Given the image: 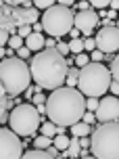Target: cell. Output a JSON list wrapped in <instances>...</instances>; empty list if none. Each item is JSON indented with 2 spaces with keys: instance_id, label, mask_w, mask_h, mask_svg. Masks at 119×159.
<instances>
[{
  "instance_id": "obj_40",
  "label": "cell",
  "mask_w": 119,
  "mask_h": 159,
  "mask_svg": "<svg viewBox=\"0 0 119 159\" xmlns=\"http://www.w3.org/2000/svg\"><path fill=\"white\" fill-rule=\"evenodd\" d=\"M79 147L84 149V147H90V138H79Z\"/></svg>"
},
{
  "instance_id": "obj_33",
  "label": "cell",
  "mask_w": 119,
  "mask_h": 159,
  "mask_svg": "<svg viewBox=\"0 0 119 159\" xmlns=\"http://www.w3.org/2000/svg\"><path fill=\"white\" fill-rule=\"evenodd\" d=\"M82 121H84V124H88V126H92V124H94V121H96V117H94V113H90V111H86V113H84V117H82Z\"/></svg>"
},
{
  "instance_id": "obj_17",
  "label": "cell",
  "mask_w": 119,
  "mask_h": 159,
  "mask_svg": "<svg viewBox=\"0 0 119 159\" xmlns=\"http://www.w3.org/2000/svg\"><path fill=\"white\" fill-rule=\"evenodd\" d=\"M69 143H71V138H67L65 134H56L55 138H52V147H55L56 151H67Z\"/></svg>"
},
{
  "instance_id": "obj_25",
  "label": "cell",
  "mask_w": 119,
  "mask_h": 159,
  "mask_svg": "<svg viewBox=\"0 0 119 159\" xmlns=\"http://www.w3.org/2000/svg\"><path fill=\"white\" fill-rule=\"evenodd\" d=\"M8 46L13 48V50H19V48L23 46V38H19L17 34H13V36L8 38Z\"/></svg>"
},
{
  "instance_id": "obj_22",
  "label": "cell",
  "mask_w": 119,
  "mask_h": 159,
  "mask_svg": "<svg viewBox=\"0 0 119 159\" xmlns=\"http://www.w3.org/2000/svg\"><path fill=\"white\" fill-rule=\"evenodd\" d=\"M109 71H111L113 82H117V84H119V55L111 61V67H109Z\"/></svg>"
},
{
  "instance_id": "obj_42",
  "label": "cell",
  "mask_w": 119,
  "mask_h": 159,
  "mask_svg": "<svg viewBox=\"0 0 119 159\" xmlns=\"http://www.w3.org/2000/svg\"><path fill=\"white\" fill-rule=\"evenodd\" d=\"M69 34H71L73 38H77V36H79V32H77V30H75V27H73V30H71V32H69Z\"/></svg>"
},
{
  "instance_id": "obj_13",
  "label": "cell",
  "mask_w": 119,
  "mask_h": 159,
  "mask_svg": "<svg viewBox=\"0 0 119 159\" xmlns=\"http://www.w3.org/2000/svg\"><path fill=\"white\" fill-rule=\"evenodd\" d=\"M44 36L42 34H29L27 38H25V48L29 50V52H40V50H44Z\"/></svg>"
},
{
  "instance_id": "obj_26",
  "label": "cell",
  "mask_w": 119,
  "mask_h": 159,
  "mask_svg": "<svg viewBox=\"0 0 119 159\" xmlns=\"http://www.w3.org/2000/svg\"><path fill=\"white\" fill-rule=\"evenodd\" d=\"M75 63H77L79 69H82V67H86V65L90 63V55H84V52H82V55H77V57H75Z\"/></svg>"
},
{
  "instance_id": "obj_35",
  "label": "cell",
  "mask_w": 119,
  "mask_h": 159,
  "mask_svg": "<svg viewBox=\"0 0 119 159\" xmlns=\"http://www.w3.org/2000/svg\"><path fill=\"white\" fill-rule=\"evenodd\" d=\"M90 7H94V8H98V11H103L104 7H109V2H107V0H92V2H90Z\"/></svg>"
},
{
  "instance_id": "obj_44",
  "label": "cell",
  "mask_w": 119,
  "mask_h": 159,
  "mask_svg": "<svg viewBox=\"0 0 119 159\" xmlns=\"http://www.w3.org/2000/svg\"><path fill=\"white\" fill-rule=\"evenodd\" d=\"M82 159H96V157H92V155H84Z\"/></svg>"
},
{
  "instance_id": "obj_4",
  "label": "cell",
  "mask_w": 119,
  "mask_h": 159,
  "mask_svg": "<svg viewBox=\"0 0 119 159\" xmlns=\"http://www.w3.org/2000/svg\"><path fill=\"white\" fill-rule=\"evenodd\" d=\"M111 71L109 67H104L103 63H88L86 67L79 69L77 78V90L86 98H98L100 94H104L109 86H111Z\"/></svg>"
},
{
  "instance_id": "obj_1",
  "label": "cell",
  "mask_w": 119,
  "mask_h": 159,
  "mask_svg": "<svg viewBox=\"0 0 119 159\" xmlns=\"http://www.w3.org/2000/svg\"><path fill=\"white\" fill-rule=\"evenodd\" d=\"M86 113V98L77 88H56L46 96V115L59 128L82 121Z\"/></svg>"
},
{
  "instance_id": "obj_11",
  "label": "cell",
  "mask_w": 119,
  "mask_h": 159,
  "mask_svg": "<svg viewBox=\"0 0 119 159\" xmlns=\"http://www.w3.org/2000/svg\"><path fill=\"white\" fill-rule=\"evenodd\" d=\"M96 121H104L111 124L119 119V98L117 96H104L98 101V109L94 111Z\"/></svg>"
},
{
  "instance_id": "obj_23",
  "label": "cell",
  "mask_w": 119,
  "mask_h": 159,
  "mask_svg": "<svg viewBox=\"0 0 119 159\" xmlns=\"http://www.w3.org/2000/svg\"><path fill=\"white\" fill-rule=\"evenodd\" d=\"M7 109H8V96L4 92V88L0 86V117L7 113Z\"/></svg>"
},
{
  "instance_id": "obj_46",
  "label": "cell",
  "mask_w": 119,
  "mask_h": 159,
  "mask_svg": "<svg viewBox=\"0 0 119 159\" xmlns=\"http://www.w3.org/2000/svg\"><path fill=\"white\" fill-rule=\"evenodd\" d=\"M67 159H73V157H67Z\"/></svg>"
},
{
  "instance_id": "obj_6",
  "label": "cell",
  "mask_w": 119,
  "mask_h": 159,
  "mask_svg": "<svg viewBox=\"0 0 119 159\" xmlns=\"http://www.w3.org/2000/svg\"><path fill=\"white\" fill-rule=\"evenodd\" d=\"M32 2L21 0V2H0V27L8 34L17 32L23 25H33L38 21V11L29 7Z\"/></svg>"
},
{
  "instance_id": "obj_14",
  "label": "cell",
  "mask_w": 119,
  "mask_h": 159,
  "mask_svg": "<svg viewBox=\"0 0 119 159\" xmlns=\"http://www.w3.org/2000/svg\"><path fill=\"white\" fill-rule=\"evenodd\" d=\"M40 130H42V136H48V138H55L56 134H65V132H63L65 128H59V126H55L52 121H42V126H40Z\"/></svg>"
},
{
  "instance_id": "obj_43",
  "label": "cell",
  "mask_w": 119,
  "mask_h": 159,
  "mask_svg": "<svg viewBox=\"0 0 119 159\" xmlns=\"http://www.w3.org/2000/svg\"><path fill=\"white\" fill-rule=\"evenodd\" d=\"M4 55H7V50H4V48H0V59H2Z\"/></svg>"
},
{
  "instance_id": "obj_32",
  "label": "cell",
  "mask_w": 119,
  "mask_h": 159,
  "mask_svg": "<svg viewBox=\"0 0 119 159\" xmlns=\"http://www.w3.org/2000/svg\"><path fill=\"white\" fill-rule=\"evenodd\" d=\"M56 50H59L61 57H65L67 52H69V44H67V42H59V44H56Z\"/></svg>"
},
{
  "instance_id": "obj_38",
  "label": "cell",
  "mask_w": 119,
  "mask_h": 159,
  "mask_svg": "<svg viewBox=\"0 0 119 159\" xmlns=\"http://www.w3.org/2000/svg\"><path fill=\"white\" fill-rule=\"evenodd\" d=\"M109 90L113 92V96H119V84H117V82H111V86H109Z\"/></svg>"
},
{
  "instance_id": "obj_36",
  "label": "cell",
  "mask_w": 119,
  "mask_h": 159,
  "mask_svg": "<svg viewBox=\"0 0 119 159\" xmlns=\"http://www.w3.org/2000/svg\"><path fill=\"white\" fill-rule=\"evenodd\" d=\"M17 55H19V59H21V61H25V59L29 57V50H27L25 46H21L19 50H17Z\"/></svg>"
},
{
  "instance_id": "obj_19",
  "label": "cell",
  "mask_w": 119,
  "mask_h": 159,
  "mask_svg": "<svg viewBox=\"0 0 119 159\" xmlns=\"http://www.w3.org/2000/svg\"><path fill=\"white\" fill-rule=\"evenodd\" d=\"M48 147H52V138H48V136H38V138H33V149L46 151Z\"/></svg>"
},
{
  "instance_id": "obj_29",
  "label": "cell",
  "mask_w": 119,
  "mask_h": 159,
  "mask_svg": "<svg viewBox=\"0 0 119 159\" xmlns=\"http://www.w3.org/2000/svg\"><path fill=\"white\" fill-rule=\"evenodd\" d=\"M103 52H100V50H92V52H90V63H100V61H103Z\"/></svg>"
},
{
  "instance_id": "obj_30",
  "label": "cell",
  "mask_w": 119,
  "mask_h": 159,
  "mask_svg": "<svg viewBox=\"0 0 119 159\" xmlns=\"http://www.w3.org/2000/svg\"><path fill=\"white\" fill-rule=\"evenodd\" d=\"M8 38H11V34L0 27V48H4V44H8Z\"/></svg>"
},
{
  "instance_id": "obj_15",
  "label": "cell",
  "mask_w": 119,
  "mask_h": 159,
  "mask_svg": "<svg viewBox=\"0 0 119 159\" xmlns=\"http://www.w3.org/2000/svg\"><path fill=\"white\" fill-rule=\"evenodd\" d=\"M71 134L73 138H86L88 134H92V126H88L84 121H77V124L71 126Z\"/></svg>"
},
{
  "instance_id": "obj_12",
  "label": "cell",
  "mask_w": 119,
  "mask_h": 159,
  "mask_svg": "<svg viewBox=\"0 0 119 159\" xmlns=\"http://www.w3.org/2000/svg\"><path fill=\"white\" fill-rule=\"evenodd\" d=\"M96 25H98V13L92 11V8L82 11V13H77V15L73 17V27L77 32H82L84 36H90Z\"/></svg>"
},
{
  "instance_id": "obj_2",
  "label": "cell",
  "mask_w": 119,
  "mask_h": 159,
  "mask_svg": "<svg viewBox=\"0 0 119 159\" xmlns=\"http://www.w3.org/2000/svg\"><path fill=\"white\" fill-rule=\"evenodd\" d=\"M69 65L67 59L59 55L56 48H44L33 55V61L29 65V73H32L33 82L40 88H63V82L67 80Z\"/></svg>"
},
{
  "instance_id": "obj_41",
  "label": "cell",
  "mask_w": 119,
  "mask_h": 159,
  "mask_svg": "<svg viewBox=\"0 0 119 159\" xmlns=\"http://www.w3.org/2000/svg\"><path fill=\"white\" fill-rule=\"evenodd\" d=\"M109 7H111L113 13H115V11H119V2H117V0H113V2H109Z\"/></svg>"
},
{
  "instance_id": "obj_27",
  "label": "cell",
  "mask_w": 119,
  "mask_h": 159,
  "mask_svg": "<svg viewBox=\"0 0 119 159\" xmlns=\"http://www.w3.org/2000/svg\"><path fill=\"white\" fill-rule=\"evenodd\" d=\"M98 109V98H86V111L94 113Z\"/></svg>"
},
{
  "instance_id": "obj_9",
  "label": "cell",
  "mask_w": 119,
  "mask_h": 159,
  "mask_svg": "<svg viewBox=\"0 0 119 159\" xmlns=\"http://www.w3.org/2000/svg\"><path fill=\"white\" fill-rule=\"evenodd\" d=\"M21 155L23 143L19 136L8 128H0V159H21Z\"/></svg>"
},
{
  "instance_id": "obj_21",
  "label": "cell",
  "mask_w": 119,
  "mask_h": 159,
  "mask_svg": "<svg viewBox=\"0 0 119 159\" xmlns=\"http://www.w3.org/2000/svg\"><path fill=\"white\" fill-rule=\"evenodd\" d=\"M77 78H79V69L69 67V71H67V88H75L77 86Z\"/></svg>"
},
{
  "instance_id": "obj_45",
  "label": "cell",
  "mask_w": 119,
  "mask_h": 159,
  "mask_svg": "<svg viewBox=\"0 0 119 159\" xmlns=\"http://www.w3.org/2000/svg\"><path fill=\"white\" fill-rule=\"evenodd\" d=\"M115 27H117V30H119V21H117V25H115Z\"/></svg>"
},
{
  "instance_id": "obj_24",
  "label": "cell",
  "mask_w": 119,
  "mask_h": 159,
  "mask_svg": "<svg viewBox=\"0 0 119 159\" xmlns=\"http://www.w3.org/2000/svg\"><path fill=\"white\" fill-rule=\"evenodd\" d=\"M33 8L38 11V8H42V11H48L50 7H55L56 2H52V0H36V2H32Z\"/></svg>"
},
{
  "instance_id": "obj_3",
  "label": "cell",
  "mask_w": 119,
  "mask_h": 159,
  "mask_svg": "<svg viewBox=\"0 0 119 159\" xmlns=\"http://www.w3.org/2000/svg\"><path fill=\"white\" fill-rule=\"evenodd\" d=\"M29 65L17 59V57H8L4 61H0V86L4 88L7 96H19L29 88Z\"/></svg>"
},
{
  "instance_id": "obj_20",
  "label": "cell",
  "mask_w": 119,
  "mask_h": 159,
  "mask_svg": "<svg viewBox=\"0 0 119 159\" xmlns=\"http://www.w3.org/2000/svg\"><path fill=\"white\" fill-rule=\"evenodd\" d=\"M69 52H75V57L84 52V40L82 38H71L69 42Z\"/></svg>"
},
{
  "instance_id": "obj_34",
  "label": "cell",
  "mask_w": 119,
  "mask_h": 159,
  "mask_svg": "<svg viewBox=\"0 0 119 159\" xmlns=\"http://www.w3.org/2000/svg\"><path fill=\"white\" fill-rule=\"evenodd\" d=\"M33 105H36V107H40V105H46V96L42 94V92L33 94Z\"/></svg>"
},
{
  "instance_id": "obj_7",
  "label": "cell",
  "mask_w": 119,
  "mask_h": 159,
  "mask_svg": "<svg viewBox=\"0 0 119 159\" xmlns=\"http://www.w3.org/2000/svg\"><path fill=\"white\" fill-rule=\"evenodd\" d=\"M8 126L17 136H33L42 126V115L29 103L17 105L15 109L8 113Z\"/></svg>"
},
{
  "instance_id": "obj_10",
  "label": "cell",
  "mask_w": 119,
  "mask_h": 159,
  "mask_svg": "<svg viewBox=\"0 0 119 159\" xmlns=\"http://www.w3.org/2000/svg\"><path fill=\"white\" fill-rule=\"evenodd\" d=\"M96 50L100 52H117L119 50V30L115 25L111 27H100V32L94 36Z\"/></svg>"
},
{
  "instance_id": "obj_5",
  "label": "cell",
  "mask_w": 119,
  "mask_h": 159,
  "mask_svg": "<svg viewBox=\"0 0 119 159\" xmlns=\"http://www.w3.org/2000/svg\"><path fill=\"white\" fill-rule=\"evenodd\" d=\"M90 153L96 159H119V121L103 124L92 130Z\"/></svg>"
},
{
  "instance_id": "obj_18",
  "label": "cell",
  "mask_w": 119,
  "mask_h": 159,
  "mask_svg": "<svg viewBox=\"0 0 119 159\" xmlns=\"http://www.w3.org/2000/svg\"><path fill=\"white\" fill-rule=\"evenodd\" d=\"M21 159H55V157H50L46 151H40V149H32V151H27L21 155Z\"/></svg>"
},
{
  "instance_id": "obj_28",
  "label": "cell",
  "mask_w": 119,
  "mask_h": 159,
  "mask_svg": "<svg viewBox=\"0 0 119 159\" xmlns=\"http://www.w3.org/2000/svg\"><path fill=\"white\" fill-rule=\"evenodd\" d=\"M29 34H32V25H23V27L17 30V36H19V38H27Z\"/></svg>"
},
{
  "instance_id": "obj_8",
  "label": "cell",
  "mask_w": 119,
  "mask_h": 159,
  "mask_svg": "<svg viewBox=\"0 0 119 159\" xmlns=\"http://www.w3.org/2000/svg\"><path fill=\"white\" fill-rule=\"evenodd\" d=\"M73 13L69 7H63V4H55L48 11H44L42 15V30L48 32L52 38H61V36H67V34L73 30Z\"/></svg>"
},
{
  "instance_id": "obj_31",
  "label": "cell",
  "mask_w": 119,
  "mask_h": 159,
  "mask_svg": "<svg viewBox=\"0 0 119 159\" xmlns=\"http://www.w3.org/2000/svg\"><path fill=\"white\" fill-rule=\"evenodd\" d=\"M84 50H96V42H94V38H86L84 40Z\"/></svg>"
},
{
  "instance_id": "obj_39",
  "label": "cell",
  "mask_w": 119,
  "mask_h": 159,
  "mask_svg": "<svg viewBox=\"0 0 119 159\" xmlns=\"http://www.w3.org/2000/svg\"><path fill=\"white\" fill-rule=\"evenodd\" d=\"M77 8H79V13H82V11H88V8H90V2L82 0V2H77Z\"/></svg>"
},
{
  "instance_id": "obj_16",
  "label": "cell",
  "mask_w": 119,
  "mask_h": 159,
  "mask_svg": "<svg viewBox=\"0 0 119 159\" xmlns=\"http://www.w3.org/2000/svg\"><path fill=\"white\" fill-rule=\"evenodd\" d=\"M65 159L67 157H73V159H77L79 155H82V147H79V138H71V143H69V147H67V151L61 153Z\"/></svg>"
},
{
  "instance_id": "obj_37",
  "label": "cell",
  "mask_w": 119,
  "mask_h": 159,
  "mask_svg": "<svg viewBox=\"0 0 119 159\" xmlns=\"http://www.w3.org/2000/svg\"><path fill=\"white\" fill-rule=\"evenodd\" d=\"M44 48H48V50H50V48H56V42L52 38H46L44 40Z\"/></svg>"
}]
</instances>
